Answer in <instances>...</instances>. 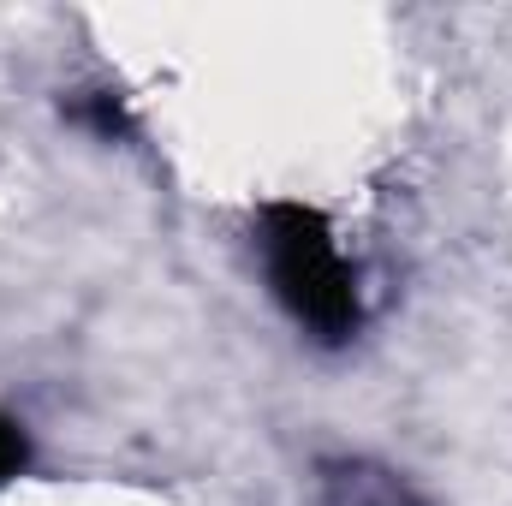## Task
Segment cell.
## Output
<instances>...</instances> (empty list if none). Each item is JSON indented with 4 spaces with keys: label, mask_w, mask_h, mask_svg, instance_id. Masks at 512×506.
Returning a JSON list of instances; mask_svg holds the SVG:
<instances>
[{
    "label": "cell",
    "mask_w": 512,
    "mask_h": 506,
    "mask_svg": "<svg viewBox=\"0 0 512 506\" xmlns=\"http://www.w3.org/2000/svg\"><path fill=\"white\" fill-rule=\"evenodd\" d=\"M256 256H262L274 304L316 346L358 340V328H364V286H358V268L346 262L322 209H310V203H268L256 215Z\"/></svg>",
    "instance_id": "6da1fadb"
},
{
    "label": "cell",
    "mask_w": 512,
    "mask_h": 506,
    "mask_svg": "<svg viewBox=\"0 0 512 506\" xmlns=\"http://www.w3.org/2000/svg\"><path fill=\"white\" fill-rule=\"evenodd\" d=\"M24 465H30V435H24V423H12L0 411V483H12Z\"/></svg>",
    "instance_id": "277c9868"
},
{
    "label": "cell",
    "mask_w": 512,
    "mask_h": 506,
    "mask_svg": "<svg viewBox=\"0 0 512 506\" xmlns=\"http://www.w3.org/2000/svg\"><path fill=\"white\" fill-rule=\"evenodd\" d=\"M66 114H72L78 126L102 131V137H126V114H120V102H114L108 90H96V96H84V102H72Z\"/></svg>",
    "instance_id": "3957f363"
},
{
    "label": "cell",
    "mask_w": 512,
    "mask_h": 506,
    "mask_svg": "<svg viewBox=\"0 0 512 506\" xmlns=\"http://www.w3.org/2000/svg\"><path fill=\"white\" fill-rule=\"evenodd\" d=\"M316 506H429V501L411 489V477H399L382 459L340 453V459L316 465Z\"/></svg>",
    "instance_id": "7a4b0ae2"
}]
</instances>
